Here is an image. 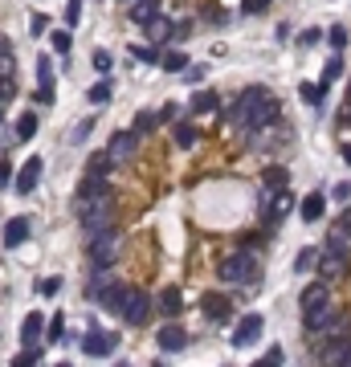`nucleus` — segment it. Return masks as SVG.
<instances>
[{"instance_id": "nucleus-22", "label": "nucleus", "mask_w": 351, "mask_h": 367, "mask_svg": "<svg viewBox=\"0 0 351 367\" xmlns=\"http://www.w3.org/2000/svg\"><path fill=\"white\" fill-rule=\"evenodd\" d=\"M318 273H323V282L343 278L347 273V257H318Z\"/></svg>"}, {"instance_id": "nucleus-26", "label": "nucleus", "mask_w": 351, "mask_h": 367, "mask_svg": "<svg viewBox=\"0 0 351 367\" xmlns=\"http://www.w3.org/2000/svg\"><path fill=\"white\" fill-rule=\"evenodd\" d=\"M37 127H41V123H37V111H25V115L17 118V139L21 143H29V139L37 135Z\"/></svg>"}, {"instance_id": "nucleus-49", "label": "nucleus", "mask_w": 351, "mask_h": 367, "mask_svg": "<svg viewBox=\"0 0 351 367\" xmlns=\"http://www.w3.org/2000/svg\"><path fill=\"white\" fill-rule=\"evenodd\" d=\"M331 196H335L339 204H347V201H351V184H347V180H343V184H335V188H331Z\"/></svg>"}, {"instance_id": "nucleus-40", "label": "nucleus", "mask_w": 351, "mask_h": 367, "mask_svg": "<svg viewBox=\"0 0 351 367\" xmlns=\"http://www.w3.org/2000/svg\"><path fill=\"white\" fill-rule=\"evenodd\" d=\"M327 41H331V50H343V45H347V29H343V25H331Z\"/></svg>"}, {"instance_id": "nucleus-30", "label": "nucleus", "mask_w": 351, "mask_h": 367, "mask_svg": "<svg viewBox=\"0 0 351 367\" xmlns=\"http://www.w3.org/2000/svg\"><path fill=\"white\" fill-rule=\"evenodd\" d=\"M311 269H318V249H302L294 257V273H311Z\"/></svg>"}, {"instance_id": "nucleus-25", "label": "nucleus", "mask_w": 351, "mask_h": 367, "mask_svg": "<svg viewBox=\"0 0 351 367\" xmlns=\"http://www.w3.org/2000/svg\"><path fill=\"white\" fill-rule=\"evenodd\" d=\"M111 167H115V159H111V155H90V164H86V176H94V180H106V176H111Z\"/></svg>"}, {"instance_id": "nucleus-44", "label": "nucleus", "mask_w": 351, "mask_h": 367, "mask_svg": "<svg viewBox=\"0 0 351 367\" xmlns=\"http://www.w3.org/2000/svg\"><path fill=\"white\" fill-rule=\"evenodd\" d=\"M13 98H17V86H13V78H0V106H9Z\"/></svg>"}, {"instance_id": "nucleus-16", "label": "nucleus", "mask_w": 351, "mask_h": 367, "mask_svg": "<svg viewBox=\"0 0 351 367\" xmlns=\"http://www.w3.org/2000/svg\"><path fill=\"white\" fill-rule=\"evenodd\" d=\"M45 322H50V318H41L37 310H33V315H25V322H21V343H25L29 351L41 343V334H45Z\"/></svg>"}, {"instance_id": "nucleus-29", "label": "nucleus", "mask_w": 351, "mask_h": 367, "mask_svg": "<svg viewBox=\"0 0 351 367\" xmlns=\"http://www.w3.org/2000/svg\"><path fill=\"white\" fill-rule=\"evenodd\" d=\"M111 94H115V90H111V82H106V78H102V82H94L90 90H86L90 106H106V102H111Z\"/></svg>"}, {"instance_id": "nucleus-35", "label": "nucleus", "mask_w": 351, "mask_h": 367, "mask_svg": "<svg viewBox=\"0 0 351 367\" xmlns=\"http://www.w3.org/2000/svg\"><path fill=\"white\" fill-rule=\"evenodd\" d=\"M29 33H33V37L50 33V17H45V13H33V17H29Z\"/></svg>"}, {"instance_id": "nucleus-43", "label": "nucleus", "mask_w": 351, "mask_h": 367, "mask_svg": "<svg viewBox=\"0 0 351 367\" xmlns=\"http://www.w3.org/2000/svg\"><path fill=\"white\" fill-rule=\"evenodd\" d=\"M269 9V0H241V13L245 17H257V13H266Z\"/></svg>"}, {"instance_id": "nucleus-4", "label": "nucleus", "mask_w": 351, "mask_h": 367, "mask_svg": "<svg viewBox=\"0 0 351 367\" xmlns=\"http://www.w3.org/2000/svg\"><path fill=\"white\" fill-rule=\"evenodd\" d=\"M294 204H299V196H294L290 188L262 192V220H266V225H282V220L294 213Z\"/></svg>"}, {"instance_id": "nucleus-42", "label": "nucleus", "mask_w": 351, "mask_h": 367, "mask_svg": "<svg viewBox=\"0 0 351 367\" xmlns=\"http://www.w3.org/2000/svg\"><path fill=\"white\" fill-rule=\"evenodd\" d=\"M66 318L57 315V318H50V327H45V334H50V343H57V339H66V327H62Z\"/></svg>"}, {"instance_id": "nucleus-31", "label": "nucleus", "mask_w": 351, "mask_h": 367, "mask_svg": "<svg viewBox=\"0 0 351 367\" xmlns=\"http://www.w3.org/2000/svg\"><path fill=\"white\" fill-rule=\"evenodd\" d=\"M155 123H160V115H151V111H139V115H135V135H147V131H155Z\"/></svg>"}, {"instance_id": "nucleus-12", "label": "nucleus", "mask_w": 351, "mask_h": 367, "mask_svg": "<svg viewBox=\"0 0 351 367\" xmlns=\"http://www.w3.org/2000/svg\"><path fill=\"white\" fill-rule=\"evenodd\" d=\"M302 318H306V331H311V334L327 331V327L335 322V306H331V298L318 302V306H311V310H302Z\"/></svg>"}, {"instance_id": "nucleus-5", "label": "nucleus", "mask_w": 351, "mask_h": 367, "mask_svg": "<svg viewBox=\"0 0 351 367\" xmlns=\"http://www.w3.org/2000/svg\"><path fill=\"white\" fill-rule=\"evenodd\" d=\"M86 249H90V266L94 269H106L115 261V249H118V233L115 229H106V233H94L86 237Z\"/></svg>"}, {"instance_id": "nucleus-53", "label": "nucleus", "mask_w": 351, "mask_h": 367, "mask_svg": "<svg viewBox=\"0 0 351 367\" xmlns=\"http://www.w3.org/2000/svg\"><path fill=\"white\" fill-rule=\"evenodd\" d=\"M184 78H188V82H201V78H204V66H188Z\"/></svg>"}, {"instance_id": "nucleus-15", "label": "nucleus", "mask_w": 351, "mask_h": 367, "mask_svg": "<svg viewBox=\"0 0 351 367\" xmlns=\"http://www.w3.org/2000/svg\"><path fill=\"white\" fill-rule=\"evenodd\" d=\"M127 17H131V25H143V29H147L151 21H160V0H131Z\"/></svg>"}, {"instance_id": "nucleus-20", "label": "nucleus", "mask_w": 351, "mask_h": 367, "mask_svg": "<svg viewBox=\"0 0 351 367\" xmlns=\"http://www.w3.org/2000/svg\"><path fill=\"white\" fill-rule=\"evenodd\" d=\"M331 298V290H327V282H311L306 290L299 294V306L302 310H311V306H318V302H327Z\"/></svg>"}, {"instance_id": "nucleus-28", "label": "nucleus", "mask_w": 351, "mask_h": 367, "mask_svg": "<svg viewBox=\"0 0 351 367\" xmlns=\"http://www.w3.org/2000/svg\"><path fill=\"white\" fill-rule=\"evenodd\" d=\"M160 66H164L167 74H184V69H188V57L180 50H167V53H160Z\"/></svg>"}, {"instance_id": "nucleus-24", "label": "nucleus", "mask_w": 351, "mask_h": 367, "mask_svg": "<svg viewBox=\"0 0 351 367\" xmlns=\"http://www.w3.org/2000/svg\"><path fill=\"white\" fill-rule=\"evenodd\" d=\"M347 249H351V237L331 229V233H327V257H347Z\"/></svg>"}, {"instance_id": "nucleus-38", "label": "nucleus", "mask_w": 351, "mask_h": 367, "mask_svg": "<svg viewBox=\"0 0 351 367\" xmlns=\"http://www.w3.org/2000/svg\"><path fill=\"white\" fill-rule=\"evenodd\" d=\"M50 45H53V50H57V53H69V45H74V41H69V33H66V29H53Z\"/></svg>"}, {"instance_id": "nucleus-7", "label": "nucleus", "mask_w": 351, "mask_h": 367, "mask_svg": "<svg viewBox=\"0 0 351 367\" xmlns=\"http://www.w3.org/2000/svg\"><path fill=\"white\" fill-rule=\"evenodd\" d=\"M262 331H266V318H262V315L237 318V327H233V347H253V343L262 339Z\"/></svg>"}, {"instance_id": "nucleus-39", "label": "nucleus", "mask_w": 351, "mask_h": 367, "mask_svg": "<svg viewBox=\"0 0 351 367\" xmlns=\"http://www.w3.org/2000/svg\"><path fill=\"white\" fill-rule=\"evenodd\" d=\"M250 367H282V347H269L266 359H257V363H250Z\"/></svg>"}, {"instance_id": "nucleus-51", "label": "nucleus", "mask_w": 351, "mask_h": 367, "mask_svg": "<svg viewBox=\"0 0 351 367\" xmlns=\"http://www.w3.org/2000/svg\"><path fill=\"white\" fill-rule=\"evenodd\" d=\"M9 180H13V164H9V159H0V188H4Z\"/></svg>"}, {"instance_id": "nucleus-58", "label": "nucleus", "mask_w": 351, "mask_h": 367, "mask_svg": "<svg viewBox=\"0 0 351 367\" xmlns=\"http://www.w3.org/2000/svg\"><path fill=\"white\" fill-rule=\"evenodd\" d=\"M347 98H351V90H347Z\"/></svg>"}, {"instance_id": "nucleus-37", "label": "nucleus", "mask_w": 351, "mask_h": 367, "mask_svg": "<svg viewBox=\"0 0 351 367\" xmlns=\"http://www.w3.org/2000/svg\"><path fill=\"white\" fill-rule=\"evenodd\" d=\"M90 62H94V69H99V74H111V66H115V57H111L106 50H94V57H90Z\"/></svg>"}, {"instance_id": "nucleus-36", "label": "nucleus", "mask_w": 351, "mask_h": 367, "mask_svg": "<svg viewBox=\"0 0 351 367\" xmlns=\"http://www.w3.org/2000/svg\"><path fill=\"white\" fill-rule=\"evenodd\" d=\"M172 29H176V25H167V21L160 17V21H151V25H147V37H151V41H160V37H167Z\"/></svg>"}, {"instance_id": "nucleus-34", "label": "nucleus", "mask_w": 351, "mask_h": 367, "mask_svg": "<svg viewBox=\"0 0 351 367\" xmlns=\"http://www.w3.org/2000/svg\"><path fill=\"white\" fill-rule=\"evenodd\" d=\"M90 131H94V118H82V123L69 131V143H86V139H90Z\"/></svg>"}, {"instance_id": "nucleus-46", "label": "nucleus", "mask_w": 351, "mask_h": 367, "mask_svg": "<svg viewBox=\"0 0 351 367\" xmlns=\"http://www.w3.org/2000/svg\"><path fill=\"white\" fill-rule=\"evenodd\" d=\"M37 359H41V355H37V351H21V355H13V367H37Z\"/></svg>"}, {"instance_id": "nucleus-3", "label": "nucleus", "mask_w": 351, "mask_h": 367, "mask_svg": "<svg viewBox=\"0 0 351 367\" xmlns=\"http://www.w3.org/2000/svg\"><path fill=\"white\" fill-rule=\"evenodd\" d=\"M257 273H262V257L253 249H237L229 257H221V266H217V278L221 282H233V286L257 282Z\"/></svg>"}, {"instance_id": "nucleus-23", "label": "nucleus", "mask_w": 351, "mask_h": 367, "mask_svg": "<svg viewBox=\"0 0 351 367\" xmlns=\"http://www.w3.org/2000/svg\"><path fill=\"white\" fill-rule=\"evenodd\" d=\"M160 310H164L167 318H176L180 310H184V298H180V290H176V286H167L164 294H160Z\"/></svg>"}, {"instance_id": "nucleus-45", "label": "nucleus", "mask_w": 351, "mask_h": 367, "mask_svg": "<svg viewBox=\"0 0 351 367\" xmlns=\"http://www.w3.org/2000/svg\"><path fill=\"white\" fill-rule=\"evenodd\" d=\"M131 57L135 62H160V53L151 50V45H131Z\"/></svg>"}, {"instance_id": "nucleus-2", "label": "nucleus", "mask_w": 351, "mask_h": 367, "mask_svg": "<svg viewBox=\"0 0 351 367\" xmlns=\"http://www.w3.org/2000/svg\"><path fill=\"white\" fill-rule=\"evenodd\" d=\"M274 118H278V102H274V94H269L266 86H250V90H241L237 102L225 111V123H229L233 131H241V135L262 131V127H269Z\"/></svg>"}, {"instance_id": "nucleus-13", "label": "nucleus", "mask_w": 351, "mask_h": 367, "mask_svg": "<svg viewBox=\"0 0 351 367\" xmlns=\"http://www.w3.org/2000/svg\"><path fill=\"white\" fill-rule=\"evenodd\" d=\"M41 171H45V164L41 159H25V167H21V176H17V196H33V188L41 184Z\"/></svg>"}, {"instance_id": "nucleus-50", "label": "nucleus", "mask_w": 351, "mask_h": 367, "mask_svg": "<svg viewBox=\"0 0 351 367\" xmlns=\"http://www.w3.org/2000/svg\"><path fill=\"white\" fill-rule=\"evenodd\" d=\"M331 229H339V233H347V237H351V208H347V213H343L339 220H335Z\"/></svg>"}, {"instance_id": "nucleus-21", "label": "nucleus", "mask_w": 351, "mask_h": 367, "mask_svg": "<svg viewBox=\"0 0 351 367\" xmlns=\"http://www.w3.org/2000/svg\"><path fill=\"white\" fill-rule=\"evenodd\" d=\"M188 106H192V115H213V111L221 106V94L217 90H201V94H192Z\"/></svg>"}, {"instance_id": "nucleus-57", "label": "nucleus", "mask_w": 351, "mask_h": 367, "mask_svg": "<svg viewBox=\"0 0 351 367\" xmlns=\"http://www.w3.org/2000/svg\"><path fill=\"white\" fill-rule=\"evenodd\" d=\"M0 115H4V106H0Z\"/></svg>"}, {"instance_id": "nucleus-18", "label": "nucleus", "mask_w": 351, "mask_h": 367, "mask_svg": "<svg viewBox=\"0 0 351 367\" xmlns=\"http://www.w3.org/2000/svg\"><path fill=\"white\" fill-rule=\"evenodd\" d=\"M29 225H33L29 217H13V220H9V225H4V249H17V245L29 241Z\"/></svg>"}, {"instance_id": "nucleus-1", "label": "nucleus", "mask_w": 351, "mask_h": 367, "mask_svg": "<svg viewBox=\"0 0 351 367\" xmlns=\"http://www.w3.org/2000/svg\"><path fill=\"white\" fill-rule=\"evenodd\" d=\"M74 217H78V225L86 229V237L115 229V196H111V184L94 180V176H82L78 196H74Z\"/></svg>"}, {"instance_id": "nucleus-56", "label": "nucleus", "mask_w": 351, "mask_h": 367, "mask_svg": "<svg viewBox=\"0 0 351 367\" xmlns=\"http://www.w3.org/2000/svg\"><path fill=\"white\" fill-rule=\"evenodd\" d=\"M57 367H69V363H57Z\"/></svg>"}, {"instance_id": "nucleus-32", "label": "nucleus", "mask_w": 351, "mask_h": 367, "mask_svg": "<svg viewBox=\"0 0 351 367\" xmlns=\"http://www.w3.org/2000/svg\"><path fill=\"white\" fill-rule=\"evenodd\" d=\"M299 94H302V102H306V106H318V102H323V86H318V82H302Z\"/></svg>"}, {"instance_id": "nucleus-27", "label": "nucleus", "mask_w": 351, "mask_h": 367, "mask_svg": "<svg viewBox=\"0 0 351 367\" xmlns=\"http://www.w3.org/2000/svg\"><path fill=\"white\" fill-rule=\"evenodd\" d=\"M335 78H343V57H339V53H335L331 62L323 66V78H318V86H323V94L331 90V82H335Z\"/></svg>"}, {"instance_id": "nucleus-54", "label": "nucleus", "mask_w": 351, "mask_h": 367, "mask_svg": "<svg viewBox=\"0 0 351 367\" xmlns=\"http://www.w3.org/2000/svg\"><path fill=\"white\" fill-rule=\"evenodd\" d=\"M343 159H347V164H351V143H343Z\"/></svg>"}, {"instance_id": "nucleus-6", "label": "nucleus", "mask_w": 351, "mask_h": 367, "mask_svg": "<svg viewBox=\"0 0 351 367\" xmlns=\"http://www.w3.org/2000/svg\"><path fill=\"white\" fill-rule=\"evenodd\" d=\"M115 347H118V334L115 331H99V327H90V331L82 334V355H90V359H102V355H111Z\"/></svg>"}, {"instance_id": "nucleus-48", "label": "nucleus", "mask_w": 351, "mask_h": 367, "mask_svg": "<svg viewBox=\"0 0 351 367\" xmlns=\"http://www.w3.org/2000/svg\"><path fill=\"white\" fill-rule=\"evenodd\" d=\"M57 290H62V278H57V273H53V278H45V282L37 286V294H45V298H53Z\"/></svg>"}, {"instance_id": "nucleus-55", "label": "nucleus", "mask_w": 351, "mask_h": 367, "mask_svg": "<svg viewBox=\"0 0 351 367\" xmlns=\"http://www.w3.org/2000/svg\"><path fill=\"white\" fill-rule=\"evenodd\" d=\"M115 367H131V363H115Z\"/></svg>"}, {"instance_id": "nucleus-19", "label": "nucleus", "mask_w": 351, "mask_h": 367, "mask_svg": "<svg viewBox=\"0 0 351 367\" xmlns=\"http://www.w3.org/2000/svg\"><path fill=\"white\" fill-rule=\"evenodd\" d=\"M286 184H290V171H286L282 164L262 167V188H266V192H278V188H286Z\"/></svg>"}, {"instance_id": "nucleus-33", "label": "nucleus", "mask_w": 351, "mask_h": 367, "mask_svg": "<svg viewBox=\"0 0 351 367\" xmlns=\"http://www.w3.org/2000/svg\"><path fill=\"white\" fill-rule=\"evenodd\" d=\"M196 139H201V131H196L192 123H180V127H176V143H180V147H192Z\"/></svg>"}, {"instance_id": "nucleus-17", "label": "nucleus", "mask_w": 351, "mask_h": 367, "mask_svg": "<svg viewBox=\"0 0 351 367\" xmlns=\"http://www.w3.org/2000/svg\"><path fill=\"white\" fill-rule=\"evenodd\" d=\"M201 310L213 318V322H229V315H233V306H229V298H225V294H204V298H201Z\"/></svg>"}, {"instance_id": "nucleus-41", "label": "nucleus", "mask_w": 351, "mask_h": 367, "mask_svg": "<svg viewBox=\"0 0 351 367\" xmlns=\"http://www.w3.org/2000/svg\"><path fill=\"white\" fill-rule=\"evenodd\" d=\"M37 78H41V86H53V66H50V57H37Z\"/></svg>"}, {"instance_id": "nucleus-8", "label": "nucleus", "mask_w": 351, "mask_h": 367, "mask_svg": "<svg viewBox=\"0 0 351 367\" xmlns=\"http://www.w3.org/2000/svg\"><path fill=\"white\" fill-rule=\"evenodd\" d=\"M147 315H151L147 290H131V294H127V306H123V322L139 327V322H147Z\"/></svg>"}, {"instance_id": "nucleus-10", "label": "nucleus", "mask_w": 351, "mask_h": 367, "mask_svg": "<svg viewBox=\"0 0 351 367\" xmlns=\"http://www.w3.org/2000/svg\"><path fill=\"white\" fill-rule=\"evenodd\" d=\"M155 343H160V351L176 355V351L188 347V331L180 327V322H164V327H160V334H155Z\"/></svg>"}, {"instance_id": "nucleus-52", "label": "nucleus", "mask_w": 351, "mask_h": 367, "mask_svg": "<svg viewBox=\"0 0 351 367\" xmlns=\"http://www.w3.org/2000/svg\"><path fill=\"white\" fill-rule=\"evenodd\" d=\"M37 102H41V106H50V102H53V86H41V90H37Z\"/></svg>"}, {"instance_id": "nucleus-9", "label": "nucleus", "mask_w": 351, "mask_h": 367, "mask_svg": "<svg viewBox=\"0 0 351 367\" xmlns=\"http://www.w3.org/2000/svg\"><path fill=\"white\" fill-rule=\"evenodd\" d=\"M323 363L327 367H351V334H335L323 347Z\"/></svg>"}, {"instance_id": "nucleus-11", "label": "nucleus", "mask_w": 351, "mask_h": 367, "mask_svg": "<svg viewBox=\"0 0 351 367\" xmlns=\"http://www.w3.org/2000/svg\"><path fill=\"white\" fill-rule=\"evenodd\" d=\"M135 147H139V135H135V131H115V135H111L106 155H111L115 164H127V159L135 155Z\"/></svg>"}, {"instance_id": "nucleus-47", "label": "nucleus", "mask_w": 351, "mask_h": 367, "mask_svg": "<svg viewBox=\"0 0 351 367\" xmlns=\"http://www.w3.org/2000/svg\"><path fill=\"white\" fill-rule=\"evenodd\" d=\"M78 17H82V0H66V25L69 29L78 25Z\"/></svg>"}, {"instance_id": "nucleus-14", "label": "nucleus", "mask_w": 351, "mask_h": 367, "mask_svg": "<svg viewBox=\"0 0 351 367\" xmlns=\"http://www.w3.org/2000/svg\"><path fill=\"white\" fill-rule=\"evenodd\" d=\"M299 217L306 220V225H318V220L327 217V196H323V192H311V196H302Z\"/></svg>"}]
</instances>
